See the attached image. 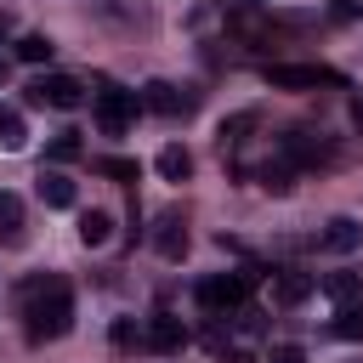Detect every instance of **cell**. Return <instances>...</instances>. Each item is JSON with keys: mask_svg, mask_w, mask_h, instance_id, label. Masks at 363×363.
<instances>
[{"mask_svg": "<svg viewBox=\"0 0 363 363\" xmlns=\"http://www.w3.org/2000/svg\"><path fill=\"white\" fill-rule=\"evenodd\" d=\"M23 329H28L34 346L62 340L74 329V289H68L62 272H40V278L23 284Z\"/></svg>", "mask_w": 363, "mask_h": 363, "instance_id": "6da1fadb", "label": "cell"}, {"mask_svg": "<svg viewBox=\"0 0 363 363\" xmlns=\"http://www.w3.org/2000/svg\"><path fill=\"white\" fill-rule=\"evenodd\" d=\"M250 278L244 272H210V278H199V306L210 312V318H227V312H244V301H250Z\"/></svg>", "mask_w": 363, "mask_h": 363, "instance_id": "7a4b0ae2", "label": "cell"}, {"mask_svg": "<svg viewBox=\"0 0 363 363\" xmlns=\"http://www.w3.org/2000/svg\"><path fill=\"white\" fill-rule=\"evenodd\" d=\"M261 79L272 91H318V85H346V74L323 68V62H267Z\"/></svg>", "mask_w": 363, "mask_h": 363, "instance_id": "3957f363", "label": "cell"}, {"mask_svg": "<svg viewBox=\"0 0 363 363\" xmlns=\"http://www.w3.org/2000/svg\"><path fill=\"white\" fill-rule=\"evenodd\" d=\"M136 108H142V96H136V91H119V85H102V91L91 96V113H96V125H102L108 136H125L130 119H136Z\"/></svg>", "mask_w": 363, "mask_h": 363, "instance_id": "277c9868", "label": "cell"}, {"mask_svg": "<svg viewBox=\"0 0 363 363\" xmlns=\"http://www.w3.org/2000/svg\"><path fill=\"white\" fill-rule=\"evenodd\" d=\"M28 102H34V108H62V113H74V108H85V85H79L74 74H40V79L28 85Z\"/></svg>", "mask_w": 363, "mask_h": 363, "instance_id": "5b68a950", "label": "cell"}, {"mask_svg": "<svg viewBox=\"0 0 363 363\" xmlns=\"http://www.w3.org/2000/svg\"><path fill=\"white\" fill-rule=\"evenodd\" d=\"M142 108H153V113H164V119H187V113L199 108V91H193V85H170V79H147V85H142Z\"/></svg>", "mask_w": 363, "mask_h": 363, "instance_id": "8992f818", "label": "cell"}, {"mask_svg": "<svg viewBox=\"0 0 363 363\" xmlns=\"http://www.w3.org/2000/svg\"><path fill=\"white\" fill-rule=\"evenodd\" d=\"M147 346H153L159 357H176V352L187 346V323H182L176 312H153V318H147Z\"/></svg>", "mask_w": 363, "mask_h": 363, "instance_id": "52a82bcc", "label": "cell"}, {"mask_svg": "<svg viewBox=\"0 0 363 363\" xmlns=\"http://www.w3.org/2000/svg\"><path fill=\"white\" fill-rule=\"evenodd\" d=\"M153 250H159L164 261H182V255H187V221H182V210H164V216H159Z\"/></svg>", "mask_w": 363, "mask_h": 363, "instance_id": "ba28073f", "label": "cell"}, {"mask_svg": "<svg viewBox=\"0 0 363 363\" xmlns=\"http://www.w3.org/2000/svg\"><path fill=\"white\" fill-rule=\"evenodd\" d=\"M363 244V221L357 216H335L323 233H318V250H329V255H352Z\"/></svg>", "mask_w": 363, "mask_h": 363, "instance_id": "9c48e42d", "label": "cell"}, {"mask_svg": "<svg viewBox=\"0 0 363 363\" xmlns=\"http://www.w3.org/2000/svg\"><path fill=\"white\" fill-rule=\"evenodd\" d=\"M312 295V272H301V267H278L272 272V301L278 306H301Z\"/></svg>", "mask_w": 363, "mask_h": 363, "instance_id": "30bf717a", "label": "cell"}, {"mask_svg": "<svg viewBox=\"0 0 363 363\" xmlns=\"http://www.w3.org/2000/svg\"><path fill=\"white\" fill-rule=\"evenodd\" d=\"M335 306H352V301H363V272L357 267H335V272H323V284H318Z\"/></svg>", "mask_w": 363, "mask_h": 363, "instance_id": "8fae6325", "label": "cell"}, {"mask_svg": "<svg viewBox=\"0 0 363 363\" xmlns=\"http://www.w3.org/2000/svg\"><path fill=\"white\" fill-rule=\"evenodd\" d=\"M74 199H79L74 182H68L62 170H45V164H40V204H45V210H74Z\"/></svg>", "mask_w": 363, "mask_h": 363, "instance_id": "7c38bea8", "label": "cell"}, {"mask_svg": "<svg viewBox=\"0 0 363 363\" xmlns=\"http://www.w3.org/2000/svg\"><path fill=\"white\" fill-rule=\"evenodd\" d=\"M74 233H79L85 250H102V244L113 238V216H108V210H79V227H74Z\"/></svg>", "mask_w": 363, "mask_h": 363, "instance_id": "4fadbf2b", "label": "cell"}, {"mask_svg": "<svg viewBox=\"0 0 363 363\" xmlns=\"http://www.w3.org/2000/svg\"><path fill=\"white\" fill-rule=\"evenodd\" d=\"M153 164H159V176H164V182H187V176H193V153H187L182 142H164Z\"/></svg>", "mask_w": 363, "mask_h": 363, "instance_id": "5bb4252c", "label": "cell"}, {"mask_svg": "<svg viewBox=\"0 0 363 363\" xmlns=\"http://www.w3.org/2000/svg\"><path fill=\"white\" fill-rule=\"evenodd\" d=\"M255 125H261V113H255V108H238L233 119H221V130H216V142H221V153H227V147H238V142H244V136H250Z\"/></svg>", "mask_w": 363, "mask_h": 363, "instance_id": "9a60e30c", "label": "cell"}, {"mask_svg": "<svg viewBox=\"0 0 363 363\" xmlns=\"http://www.w3.org/2000/svg\"><path fill=\"white\" fill-rule=\"evenodd\" d=\"M23 147H28V125H23L17 108L0 102V153H23Z\"/></svg>", "mask_w": 363, "mask_h": 363, "instance_id": "2e32d148", "label": "cell"}, {"mask_svg": "<svg viewBox=\"0 0 363 363\" xmlns=\"http://www.w3.org/2000/svg\"><path fill=\"white\" fill-rule=\"evenodd\" d=\"M0 244H23V199L0 187Z\"/></svg>", "mask_w": 363, "mask_h": 363, "instance_id": "e0dca14e", "label": "cell"}, {"mask_svg": "<svg viewBox=\"0 0 363 363\" xmlns=\"http://www.w3.org/2000/svg\"><path fill=\"white\" fill-rule=\"evenodd\" d=\"M261 187H267V193H289V187H295V164H289L284 153L267 159V164H261Z\"/></svg>", "mask_w": 363, "mask_h": 363, "instance_id": "ac0fdd59", "label": "cell"}, {"mask_svg": "<svg viewBox=\"0 0 363 363\" xmlns=\"http://www.w3.org/2000/svg\"><path fill=\"white\" fill-rule=\"evenodd\" d=\"M108 340H113V352H136V346H147V329H136V318H113Z\"/></svg>", "mask_w": 363, "mask_h": 363, "instance_id": "d6986e66", "label": "cell"}, {"mask_svg": "<svg viewBox=\"0 0 363 363\" xmlns=\"http://www.w3.org/2000/svg\"><path fill=\"white\" fill-rule=\"evenodd\" d=\"M96 176H108V182H136L142 164H136V159H119V153H102V159H96Z\"/></svg>", "mask_w": 363, "mask_h": 363, "instance_id": "ffe728a7", "label": "cell"}, {"mask_svg": "<svg viewBox=\"0 0 363 363\" xmlns=\"http://www.w3.org/2000/svg\"><path fill=\"white\" fill-rule=\"evenodd\" d=\"M68 159H79V130L51 136V147H45V164H51V170H57V164H68Z\"/></svg>", "mask_w": 363, "mask_h": 363, "instance_id": "44dd1931", "label": "cell"}, {"mask_svg": "<svg viewBox=\"0 0 363 363\" xmlns=\"http://www.w3.org/2000/svg\"><path fill=\"white\" fill-rule=\"evenodd\" d=\"M335 335L340 340H363V301H352V306L335 312Z\"/></svg>", "mask_w": 363, "mask_h": 363, "instance_id": "7402d4cb", "label": "cell"}, {"mask_svg": "<svg viewBox=\"0 0 363 363\" xmlns=\"http://www.w3.org/2000/svg\"><path fill=\"white\" fill-rule=\"evenodd\" d=\"M51 51H57V45H51L45 34H23V40H17V62H51Z\"/></svg>", "mask_w": 363, "mask_h": 363, "instance_id": "603a6c76", "label": "cell"}, {"mask_svg": "<svg viewBox=\"0 0 363 363\" xmlns=\"http://www.w3.org/2000/svg\"><path fill=\"white\" fill-rule=\"evenodd\" d=\"M267 363H306V352H301V346H289V340H284V346H272V357H267Z\"/></svg>", "mask_w": 363, "mask_h": 363, "instance_id": "cb8c5ba5", "label": "cell"}, {"mask_svg": "<svg viewBox=\"0 0 363 363\" xmlns=\"http://www.w3.org/2000/svg\"><path fill=\"white\" fill-rule=\"evenodd\" d=\"M346 11H363V0H346Z\"/></svg>", "mask_w": 363, "mask_h": 363, "instance_id": "d4e9b609", "label": "cell"}, {"mask_svg": "<svg viewBox=\"0 0 363 363\" xmlns=\"http://www.w3.org/2000/svg\"><path fill=\"white\" fill-rule=\"evenodd\" d=\"M0 85H6V57H0Z\"/></svg>", "mask_w": 363, "mask_h": 363, "instance_id": "484cf974", "label": "cell"}]
</instances>
